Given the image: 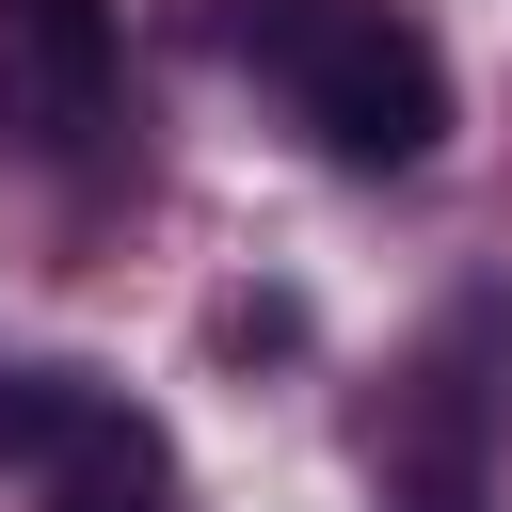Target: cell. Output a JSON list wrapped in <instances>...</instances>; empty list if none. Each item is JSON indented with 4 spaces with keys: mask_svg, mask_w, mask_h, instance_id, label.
Instances as JSON below:
<instances>
[{
    "mask_svg": "<svg viewBox=\"0 0 512 512\" xmlns=\"http://www.w3.org/2000/svg\"><path fill=\"white\" fill-rule=\"evenodd\" d=\"M96 96H112V0H0V112H16V144L96 128Z\"/></svg>",
    "mask_w": 512,
    "mask_h": 512,
    "instance_id": "cell-3",
    "label": "cell"
},
{
    "mask_svg": "<svg viewBox=\"0 0 512 512\" xmlns=\"http://www.w3.org/2000/svg\"><path fill=\"white\" fill-rule=\"evenodd\" d=\"M368 480H384V512H496V400L464 384V352H432V368L384 384Z\"/></svg>",
    "mask_w": 512,
    "mask_h": 512,
    "instance_id": "cell-2",
    "label": "cell"
},
{
    "mask_svg": "<svg viewBox=\"0 0 512 512\" xmlns=\"http://www.w3.org/2000/svg\"><path fill=\"white\" fill-rule=\"evenodd\" d=\"M272 80H288V112L320 128V160H352V176H416V160L448 144V48H432L416 16H384V0H320Z\"/></svg>",
    "mask_w": 512,
    "mask_h": 512,
    "instance_id": "cell-1",
    "label": "cell"
},
{
    "mask_svg": "<svg viewBox=\"0 0 512 512\" xmlns=\"http://www.w3.org/2000/svg\"><path fill=\"white\" fill-rule=\"evenodd\" d=\"M112 416H128V400L80 384V368H0V464H80Z\"/></svg>",
    "mask_w": 512,
    "mask_h": 512,
    "instance_id": "cell-4",
    "label": "cell"
},
{
    "mask_svg": "<svg viewBox=\"0 0 512 512\" xmlns=\"http://www.w3.org/2000/svg\"><path fill=\"white\" fill-rule=\"evenodd\" d=\"M48 512H176V464H160V432H144V416H112V432L64 464V496H48Z\"/></svg>",
    "mask_w": 512,
    "mask_h": 512,
    "instance_id": "cell-5",
    "label": "cell"
}]
</instances>
